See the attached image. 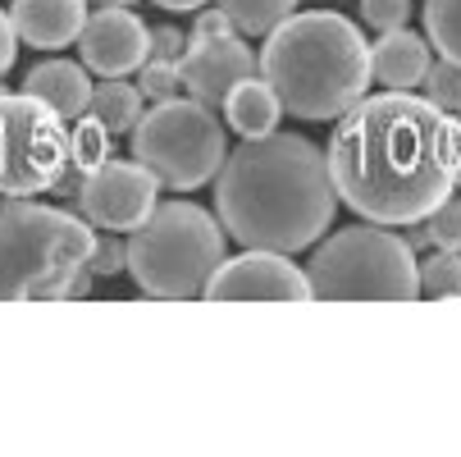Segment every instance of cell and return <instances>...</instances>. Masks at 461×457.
<instances>
[{
    "instance_id": "30bf717a",
    "label": "cell",
    "mask_w": 461,
    "mask_h": 457,
    "mask_svg": "<svg viewBox=\"0 0 461 457\" xmlns=\"http://www.w3.org/2000/svg\"><path fill=\"white\" fill-rule=\"evenodd\" d=\"M206 302H311V279L288 260V251H260L224 256V266L211 275Z\"/></svg>"
},
{
    "instance_id": "f1b7e54d",
    "label": "cell",
    "mask_w": 461,
    "mask_h": 457,
    "mask_svg": "<svg viewBox=\"0 0 461 457\" xmlns=\"http://www.w3.org/2000/svg\"><path fill=\"white\" fill-rule=\"evenodd\" d=\"M224 32H233V23H229L224 10H202V14H196L192 37H224Z\"/></svg>"
},
{
    "instance_id": "603a6c76",
    "label": "cell",
    "mask_w": 461,
    "mask_h": 457,
    "mask_svg": "<svg viewBox=\"0 0 461 457\" xmlns=\"http://www.w3.org/2000/svg\"><path fill=\"white\" fill-rule=\"evenodd\" d=\"M425 101H434V105L447 110V114L461 110V64H456V59L429 64V74H425Z\"/></svg>"
},
{
    "instance_id": "cb8c5ba5",
    "label": "cell",
    "mask_w": 461,
    "mask_h": 457,
    "mask_svg": "<svg viewBox=\"0 0 461 457\" xmlns=\"http://www.w3.org/2000/svg\"><path fill=\"white\" fill-rule=\"evenodd\" d=\"M138 74H142V78H138V92H142L147 101L178 96V87H183L178 64H169V59H142V69H138Z\"/></svg>"
},
{
    "instance_id": "3957f363",
    "label": "cell",
    "mask_w": 461,
    "mask_h": 457,
    "mask_svg": "<svg viewBox=\"0 0 461 457\" xmlns=\"http://www.w3.org/2000/svg\"><path fill=\"white\" fill-rule=\"evenodd\" d=\"M279 105L297 119H339L370 87V46L348 14L306 10L266 32L256 59Z\"/></svg>"
},
{
    "instance_id": "44dd1931",
    "label": "cell",
    "mask_w": 461,
    "mask_h": 457,
    "mask_svg": "<svg viewBox=\"0 0 461 457\" xmlns=\"http://www.w3.org/2000/svg\"><path fill=\"white\" fill-rule=\"evenodd\" d=\"M420 288L429 297H461V251L434 247V256H425L420 266Z\"/></svg>"
},
{
    "instance_id": "7c38bea8",
    "label": "cell",
    "mask_w": 461,
    "mask_h": 457,
    "mask_svg": "<svg viewBox=\"0 0 461 457\" xmlns=\"http://www.w3.org/2000/svg\"><path fill=\"white\" fill-rule=\"evenodd\" d=\"M178 74H183V87L187 96H196L202 105H224V96L256 74V59L247 50V41L238 32H224V37H196L183 59H178Z\"/></svg>"
},
{
    "instance_id": "83f0119b",
    "label": "cell",
    "mask_w": 461,
    "mask_h": 457,
    "mask_svg": "<svg viewBox=\"0 0 461 457\" xmlns=\"http://www.w3.org/2000/svg\"><path fill=\"white\" fill-rule=\"evenodd\" d=\"M14 55H19V32H14L10 14L0 10V78L10 74V64H14Z\"/></svg>"
},
{
    "instance_id": "7402d4cb",
    "label": "cell",
    "mask_w": 461,
    "mask_h": 457,
    "mask_svg": "<svg viewBox=\"0 0 461 457\" xmlns=\"http://www.w3.org/2000/svg\"><path fill=\"white\" fill-rule=\"evenodd\" d=\"M420 233H425L429 247L461 251V197H443V202L420 220Z\"/></svg>"
},
{
    "instance_id": "4dcf8cb0",
    "label": "cell",
    "mask_w": 461,
    "mask_h": 457,
    "mask_svg": "<svg viewBox=\"0 0 461 457\" xmlns=\"http://www.w3.org/2000/svg\"><path fill=\"white\" fill-rule=\"evenodd\" d=\"M452 119H456V133H461V110H456ZM456 187H461V160H456Z\"/></svg>"
},
{
    "instance_id": "f546056e",
    "label": "cell",
    "mask_w": 461,
    "mask_h": 457,
    "mask_svg": "<svg viewBox=\"0 0 461 457\" xmlns=\"http://www.w3.org/2000/svg\"><path fill=\"white\" fill-rule=\"evenodd\" d=\"M156 5H160V10H178V14H183V10H202L206 0H156Z\"/></svg>"
},
{
    "instance_id": "5b68a950",
    "label": "cell",
    "mask_w": 461,
    "mask_h": 457,
    "mask_svg": "<svg viewBox=\"0 0 461 457\" xmlns=\"http://www.w3.org/2000/svg\"><path fill=\"white\" fill-rule=\"evenodd\" d=\"M224 256V224L192 202H156L128 238V270L147 297L160 302L202 297Z\"/></svg>"
},
{
    "instance_id": "9c48e42d",
    "label": "cell",
    "mask_w": 461,
    "mask_h": 457,
    "mask_svg": "<svg viewBox=\"0 0 461 457\" xmlns=\"http://www.w3.org/2000/svg\"><path fill=\"white\" fill-rule=\"evenodd\" d=\"M156 174L142 160H105L92 174H83L78 187V211L87 224L110 229V233H133L151 206H156Z\"/></svg>"
},
{
    "instance_id": "52a82bcc",
    "label": "cell",
    "mask_w": 461,
    "mask_h": 457,
    "mask_svg": "<svg viewBox=\"0 0 461 457\" xmlns=\"http://www.w3.org/2000/svg\"><path fill=\"white\" fill-rule=\"evenodd\" d=\"M229 156L224 123L196 96H165L156 110H142L133 128V160H142L160 187H206Z\"/></svg>"
},
{
    "instance_id": "4fadbf2b",
    "label": "cell",
    "mask_w": 461,
    "mask_h": 457,
    "mask_svg": "<svg viewBox=\"0 0 461 457\" xmlns=\"http://www.w3.org/2000/svg\"><path fill=\"white\" fill-rule=\"evenodd\" d=\"M429 41L411 28H393L379 32V41L370 46V83H379L384 92H411L425 83L429 74Z\"/></svg>"
},
{
    "instance_id": "5bb4252c",
    "label": "cell",
    "mask_w": 461,
    "mask_h": 457,
    "mask_svg": "<svg viewBox=\"0 0 461 457\" xmlns=\"http://www.w3.org/2000/svg\"><path fill=\"white\" fill-rule=\"evenodd\" d=\"M83 19H87V0H14L10 5L14 32L37 50H59L78 41Z\"/></svg>"
},
{
    "instance_id": "9a60e30c",
    "label": "cell",
    "mask_w": 461,
    "mask_h": 457,
    "mask_svg": "<svg viewBox=\"0 0 461 457\" xmlns=\"http://www.w3.org/2000/svg\"><path fill=\"white\" fill-rule=\"evenodd\" d=\"M28 96L46 101L59 119H78L92 101V78H87V64H69V59H46L28 74L23 83Z\"/></svg>"
},
{
    "instance_id": "6da1fadb",
    "label": "cell",
    "mask_w": 461,
    "mask_h": 457,
    "mask_svg": "<svg viewBox=\"0 0 461 457\" xmlns=\"http://www.w3.org/2000/svg\"><path fill=\"white\" fill-rule=\"evenodd\" d=\"M329 174L339 202L384 229L425 220L456 187V119L411 92L361 96L339 114L329 138Z\"/></svg>"
},
{
    "instance_id": "484cf974",
    "label": "cell",
    "mask_w": 461,
    "mask_h": 457,
    "mask_svg": "<svg viewBox=\"0 0 461 457\" xmlns=\"http://www.w3.org/2000/svg\"><path fill=\"white\" fill-rule=\"evenodd\" d=\"M92 275L96 279H114V275H123L128 270V242L119 238V233H110V238H101L96 247H92Z\"/></svg>"
},
{
    "instance_id": "8992f818",
    "label": "cell",
    "mask_w": 461,
    "mask_h": 457,
    "mask_svg": "<svg viewBox=\"0 0 461 457\" xmlns=\"http://www.w3.org/2000/svg\"><path fill=\"white\" fill-rule=\"evenodd\" d=\"M306 279L320 302H411L420 297V260L393 229L357 224L311 256Z\"/></svg>"
},
{
    "instance_id": "d6986e66",
    "label": "cell",
    "mask_w": 461,
    "mask_h": 457,
    "mask_svg": "<svg viewBox=\"0 0 461 457\" xmlns=\"http://www.w3.org/2000/svg\"><path fill=\"white\" fill-rule=\"evenodd\" d=\"M110 160V133H105V123H96L87 110L78 114V123L69 128V169L78 174H92L96 165Z\"/></svg>"
},
{
    "instance_id": "8fae6325",
    "label": "cell",
    "mask_w": 461,
    "mask_h": 457,
    "mask_svg": "<svg viewBox=\"0 0 461 457\" xmlns=\"http://www.w3.org/2000/svg\"><path fill=\"white\" fill-rule=\"evenodd\" d=\"M147 37H151V28L133 14V5H101L96 14L83 19L78 50H83V64H87L92 74L123 78V74H138L142 69Z\"/></svg>"
},
{
    "instance_id": "e0dca14e",
    "label": "cell",
    "mask_w": 461,
    "mask_h": 457,
    "mask_svg": "<svg viewBox=\"0 0 461 457\" xmlns=\"http://www.w3.org/2000/svg\"><path fill=\"white\" fill-rule=\"evenodd\" d=\"M142 92L123 78H105L101 87H92V101H87V114L96 123H105V133L119 138V133H133L138 119H142Z\"/></svg>"
},
{
    "instance_id": "277c9868",
    "label": "cell",
    "mask_w": 461,
    "mask_h": 457,
    "mask_svg": "<svg viewBox=\"0 0 461 457\" xmlns=\"http://www.w3.org/2000/svg\"><path fill=\"white\" fill-rule=\"evenodd\" d=\"M92 224L10 197L0 206V302H37V297H87L92 288Z\"/></svg>"
},
{
    "instance_id": "ffe728a7",
    "label": "cell",
    "mask_w": 461,
    "mask_h": 457,
    "mask_svg": "<svg viewBox=\"0 0 461 457\" xmlns=\"http://www.w3.org/2000/svg\"><path fill=\"white\" fill-rule=\"evenodd\" d=\"M425 32L443 59L461 64V0H425Z\"/></svg>"
},
{
    "instance_id": "d4e9b609",
    "label": "cell",
    "mask_w": 461,
    "mask_h": 457,
    "mask_svg": "<svg viewBox=\"0 0 461 457\" xmlns=\"http://www.w3.org/2000/svg\"><path fill=\"white\" fill-rule=\"evenodd\" d=\"M361 19L370 32H393L411 23V0H361Z\"/></svg>"
},
{
    "instance_id": "1f68e13d",
    "label": "cell",
    "mask_w": 461,
    "mask_h": 457,
    "mask_svg": "<svg viewBox=\"0 0 461 457\" xmlns=\"http://www.w3.org/2000/svg\"><path fill=\"white\" fill-rule=\"evenodd\" d=\"M101 5H133V0H101Z\"/></svg>"
},
{
    "instance_id": "7a4b0ae2",
    "label": "cell",
    "mask_w": 461,
    "mask_h": 457,
    "mask_svg": "<svg viewBox=\"0 0 461 457\" xmlns=\"http://www.w3.org/2000/svg\"><path fill=\"white\" fill-rule=\"evenodd\" d=\"M339 187L329 156L297 133L242 138L215 174V220L229 238L260 251H302L329 229Z\"/></svg>"
},
{
    "instance_id": "4316f807",
    "label": "cell",
    "mask_w": 461,
    "mask_h": 457,
    "mask_svg": "<svg viewBox=\"0 0 461 457\" xmlns=\"http://www.w3.org/2000/svg\"><path fill=\"white\" fill-rule=\"evenodd\" d=\"M183 50H187V41H183L178 28H151V37H147V59H169V64H178Z\"/></svg>"
},
{
    "instance_id": "ac0fdd59",
    "label": "cell",
    "mask_w": 461,
    "mask_h": 457,
    "mask_svg": "<svg viewBox=\"0 0 461 457\" xmlns=\"http://www.w3.org/2000/svg\"><path fill=\"white\" fill-rule=\"evenodd\" d=\"M220 10L229 14L233 32H247V37H266L270 28H279L297 0H220Z\"/></svg>"
},
{
    "instance_id": "2e32d148",
    "label": "cell",
    "mask_w": 461,
    "mask_h": 457,
    "mask_svg": "<svg viewBox=\"0 0 461 457\" xmlns=\"http://www.w3.org/2000/svg\"><path fill=\"white\" fill-rule=\"evenodd\" d=\"M279 114H284L279 96L270 92L266 78H256V74L242 78V83L224 96V119H229V128H233L238 138H266V133H275Z\"/></svg>"
},
{
    "instance_id": "ba28073f",
    "label": "cell",
    "mask_w": 461,
    "mask_h": 457,
    "mask_svg": "<svg viewBox=\"0 0 461 457\" xmlns=\"http://www.w3.org/2000/svg\"><path fill=\"white\" fill-rule=\"evenodd\" d=\"M69 169V128L64 119L19 92H0V197H37L50 192Z\"/></svg>"
}]
</instances>
